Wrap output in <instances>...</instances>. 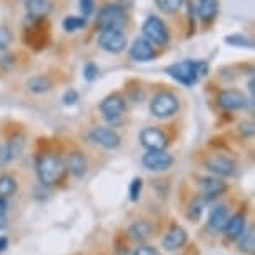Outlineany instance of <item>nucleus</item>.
<instances>
[{"instance_id":"nucleus-23","label":"nucleus","mask_w":255,"mask_h":255,"mask_svg":"<svg viewBox=\"0 0 255 255\" xmlns=\"http://www.w3.org/2000/svg\"><path fill=\"white\" fill-rule=\"evenodd\" d=\"M27 87L33 94H45L50 90L52 82L49 77H45V75H35L27 82Z\"/></svg>"},{"instance_id":"nucleus-31","label":"nucleus","mask_w":255,"mask_h":255,"mask_svg":"<svg viewBox=\"0 0 255 255\" xmlns=\"http://www.w3.org/2000/svg\"><path fill=\"white\" fill-rule=\"evenodd\" d=\"M12 44V32L5 25H0V52H5Z\"/></svg>"},{"instance_id":"nucleus-18","label":"nucleus","mask_w":255,"mask_h":255,"mask_svg":"<svg viewBox=\"0 0 255 255\" xmlns=\"http://www.w3.org/2000/svg\"><path fill=\"white\" fill-rule=\"evenodd\" d=\"M65 170H69L74 177H84L87 174L89 162L82 152H70L65 158Z\"/></svg>"},{"instance_id":"nucleus-40","label":"nucleus","mask_w":255,"mask_h":255,"mask_svg":"<svg viewBox=\"0 0 255 255\" xmlns=\"http://www.w3.org/2000/svg\"><path fill=\"white\" fill-rule=\"evenodd\" d=\"M7 247H8V239L0 235V252H5Z\"/></svg>"},{"instance_id":"nucleus-14","label":"nucleus","mask_w":255,"mask_h":255,"mask_svg":"<svg viewBox=\"0 0 255 255\" xmlns=\"http://www.w3.org/2000/svg\"><path fill=\"white\" fill-rule=\"evenodd\" d=\"M225 190H227V184L220 180L219 177H209V179L200 180V197L207 202L217 199Z\"/></svg>"},{"instance_id":"nucleus-15","label":"nucleus","mask_w":255,"mask_h":255,"mask_svg":"<svg viewBox=\"0 0 255 255\" xmlns=\"http://www.w3.org/2000/svg\"><path fill=\"white\" fill-rule=\"evenodd\" d=\"M187 242V232L185 229H182L180 225H172L168 229V232L165 234V237L162 239V247L167 252H174L179 250L180 247H184Z\"/></svg>"},{"instance_id":"nucleus-24","label":"nucleus","mask_w":255,"mask_h":255,"mask_svg":"<svg viewBox=\"0 0 255 255\" xmlns=\"http://www.w3.org/2000/svg\"><path fill=\"white\" fill-rule=\"evenodd\" d=\"M225 44L237 47V49H254V40L247 35H240V33H234V35H227L224 38Z\"/></svg>"},{"instance_id":"nucleus-8","label":"nucleus","mask_w":255,"mask_h":255,"mask_svg":"<svg viewBox=\"0 0 255 255\" xmlns=\"http://www.w3.org/2000/svg\"><path fill=\"white\" fill-rule=\"evenodd\" d=\"M142 165L150 172H165L174 165V157L165 150H148L142 157Z\"/></svg>"},{"instance_id":"nucleus-20","label":"nucleus","mask_w":255,"mask_h":255,"mask_svg":"<svg viewBox=\"0 0 255 255\" xmlns=\"http://www.w3.org/2000/svg\"><path fill=\"white\" fill-rule=\"evenodd\" d=\"M52 7V0H25V8L28 17H35V18H45L50 13Z\"/></svg>"},{"instance_id":"nucleus-28","label":"nucleus","mask_w":255,"mask_h":255,"mask_svg":"<svg viewBox=\"0 0 255 255\" xmlns=\"http://www.w3.org/2000/svg\"><path fill=\"white\" fill-rule=\"evenodd\" d=\"M207 204V200L205 199H202V197H195L194 200L190 202V205H189V212H187V217H189L192 222H197V220L200 219V215H202V210H204V207Z\"/></svg>"},{"instance_id":"nucleus-5","label":"nucleus","mask_w":255,"mask_h":255,"mask_svg":"<svg viewBox=\"0 0 255 255\" xmlns=\"http://www.w3.org/2000/svg\"><path fill=\"white\" fill-rule=\"evenodd\" d=\"M142 32L150 44L153 42V44H157V45H165L168 42V38H170L168 28L165 27L162 18L157 15H150L145 18V22H143V25H142Z\"/></svg>"},{"instance_id":"nucleus-35","label":"nucleus","mask_w":255,"mask_h":255,"mask_svg":"<svg viewBox=\"0 0 255 255\" xmlns=\"http://www.w3.org/2000/svg\"><path fill=\"white\" fill-rule=\"evenodd\" d=\"M13 160L12 155H10V150H8V145L7 143H3V145H0V167H5L8 165Z\"/></svg>"},{"instance_id":"nucleus-22","label":"nucleus","mask_w":255,"mask_h":255,"mask_svg":"<svg viewBox=\"0 0 255 255\" xmlns=\"http://www.w3.org/2000/svg\"><path fill=\"white\" fill-rule=\"evenodd\" d=\"M219 13V0H200L199 15L205 23H210Z\"/></svg>"},{"instance_id":"nucleus-16","label":"nucleus","mask_w":255,"mask_h":255,"mask_svg":"<svg viewBox=\"0 0 255 255\" xmlns=\"http://www.w3.org/2000/svg\"><path fill=\"white\" fill-rule=\"evenodd\" d=\"M130 57L137 62H147L155 57V49L145 37L135 38L130 47Z\"/></svg>"},{"instance_id":"nucleus-41","label":"nucleus","mask_w":255,"mask_h":255,"mask_svg":"<svg viewBox=\"0 0 255 255\" xmlns=\"http://www.w3.org/2000/svg\"><path fill=\"white\" fill-rule=\"evenodd\" d=\"M249 92H250V95H252V100H254V92H255V89H254V79L249 80Z\"/></svg>"},{"instance_id":"nucleus-30","label":"nucleus","mask_w":255,"mask_h":255,"mask_svg":"<svg viewBox=\"0 0 255 255\" xmlns=\"http://www.w3.org/2000/svg\"><path fill=\"white\" fill-rule=\"evenodd\" d=\"M157 5L162 12L175 13L180 10L182 5H184V0H157Z\"/></svg>"},{"instance_id":"nucleus-2","label":"nucleus","mask_w":255,"mask_h":255,"mask_svg":"<svg viewBox=\"0 0 255 255\" xmlns=\"http://www.w3.org/2000/svg\"><path fill=\"white\" fill-rule=\"evenodd\" d=\"M65 163L59 155L45 153L40 155L37 160V175L38 180L44 185H55L64 179L65 175Z\"/></svg>"},{"instance_id":"nucleus-39","label":"nucleus","mask_w":255,"mask_h":255,"mask_svg":"<svg viewBox=\"0 0 255 255\" xmlns=\"http://www.w3.org/2000/svg\"><path fill=\"white\" fill-rule=\"evenodd\" d=\"M240 132L244 135H252L254 133V124L252 122H242L240 124Z\"/></svg>"},{"instance_id":"nucleus-9","label":"nucleus","mask_w":255,"mask_h":255,"mask_svg":"<svg viewBox=\"0 0 255 255\" xmlns=\"http://www.w3.org/2000/svg\"><path fill=\"white\" fill-rule=\"evenodd\" d=\"M100 112H102L104 117L110 120V122L119 120L125 114L124 97L119 94H112V95H109V97H105L102 102H100Z\"/></svg>"},{"instance_id":"nucleus-4","label":"nucleus","mask_w":255,"mask_h":255,"mask_svg":"<svg viewBox=\"0 0 255 255\" xmlns=\"http://www.w3.org/2000/svg\"><path fill=\"white\" fill-rule=\"evenodd\" d=\"M99 45L109 54H120L127 47V37L122 28H102L99 35Z\"/></svg>"},{"instance_id":"nucleus-27","label":"nucleus","mask_w":255,"mask_h":255,"mask_svg":"<svg viewBox=\"0 0 255 255\" xmlns=\"http://www.w3.org/2000/svg\"><path fill=\"white\" fill-rule=\"evenodd\" d=\"M240 244L239 247L244 254H254L255 252V230L254 227H250L245 235H240Z\"/></svg>"},{"instance_id":"nucleus-17","label":"nucleus","mask_w":255,"mask_h":255,"mask_svg":"<svg viewBox=\"0 0 255 255\" xmlns=\"http://www.w3.org/2000/svg\"><path fill=\"white\" fill-rule=\"evenodd\" d=\"M229 220V210L225 205H215L214 209L210 210V215H209V222H207V229L209 232L212 234H219L222 232L225 224Z\"/></svg>"},{"instance_id":"nucleus-21","label":"nucleus","mask_w":255,"mask_h":255,"mask_svg":"<svg viewBox=\"0 0 255 255\" xmlns=\"http://www.w3.org/2000/svg\"><path fill=\"white\" fill-rule=\"evenodd\" d=\"M153 234V227L150 222H147V220H138V222H133L130 225V229H128V235H130V239L137 240V242H145L152 237Z\"/></svg>"},{"instance_id":"nucleus-6","label":"nucleus","mask_w":255,"mask_h":255,"mask_svg":"<svg viewBox=\"0 0 255 255\" xmlns=\"http://www.w3.org/2000/svg\"><path fill=\"white\" fill-rule=\"evenodd\" d=\"M44 18L27 17L25 22V42L35 50H40V47L47 44V37L49 32L45 30Z\"/></svg>"},{"instance_id":"nucleus-34","label":"nucleus","mask_w":255,"mask_h":255,"mask_svg":"<svg viewBox=\"0 0 255 255\" xmlns=\"http://www.w3.org/2000/svg\"><path fill=\"white\" fill-rule=\"evenodd\" d=\"M79 5H80L82 13H84V17L87 18L89 15H92V13H94L95 0H79Z\"/></svg>"},{"instance_id":"nucleus-25","label":"nucleus","mask_w":255,"mask_h":255,"mask_svg":"<svg viewBox=\"0 0 255 255\" xmlns=\"http://www.w3.org/2000/svg\"><path fill=\"white\" fill-rule=\"evenodd\" d=\"M17 190V182L12 175H0V199H7Z\"/></svg>"},{"instance_id":"nucleus-38","label":"nucleus","mask_w":255,"mask_h":255,"mask_svg":"<svg viewBox=\"0 0 255 255\" xmlns=\"http://www.w3.org/2000/svg\"><path fill=\"white\" fill-rule=\"evenodd\" d=\"M133 255H160L157 252V249L150 247V245H143V247H138Z\"/></svg>"},{"instance_id":"nucleus-29","label":"nucleus","mask_w":255,"mask_h":255,"mask_svg":"<svg viewBox=\"0 0 255 255\" xmlns=\"http://www.w3.org/2000/svg\"><path fill=\"white\" fill-rule=\"evenodd\" d=\"M7 145H8V150H10L12 158L15 160V158L22 153L23 147H25V138H23V135H20V133H17V135H13L10 140L7 142Z\"/></svg>"},{"instance_id":"nucleus-12","label":"nucleus","mask_w":255,"mask_h":255,"mask_svg":"<svg viewBox=\"0 0 255 255\" xmlns=\"http://www.w3.org/2000/svg\"><path fill=\"white\" fill-rule=\"evenodd\" d=\"M140 143L148 150H165L167 147V137L160 128L157 127H147L140 132Z\"/></svg>"},{"instance_id":"nucleus-33","label":"nucleus","mask_w":255,"mask_h":255,"mask_svg":"<svg viewBox=\"0 0 255 255\" xmlns=\"http://www.w3.org/2000/svg\"><path fill=\"white\" fill-rule=\"evenodd\" d=\"M99 77V67L94 64V62H89L87 65L84 67V79L87 82H94Z\"/></svg>"},{"instance_id":"nucleus-13","label":"nucleus","mask_w":255,"mask_h":255,"mask_svg":"<svg viewBox=\"0 0 255 255\" xmlns=\"http://www.w3.org/2000/svg\"><path fill=\"white\" fill-rule=\"evenodd\" d=\"M205 167H207V170L217 177H230L235 174V168H237L232 158L225 157V155L210 157L209 160L205 162Z\"/></svg>"},{"instance_id":"nucleus-3","label":"nucleus","mask_w":255,"mask_h":255,"mask_svg":"<svg viewBox=\"0 0 255 255\" xmlns=\"http://www.w3.org/2000/svg\"><path fill=\"white\" fill-rule=\"evenodd\" d=\"M179 110V99L172 92H158L150 102V112L157 119H168Z\"/></svg>"},{"instance_id":"nucleus-11","label":"nucleus","mask_w":255,"mask_h":255,"mask_svg":"<svg viewBox=\"0 0 255 255\" xmlns=\"http://www.w3.org/2000/svg\"><path fill=\"white\" fill-rule=\"evenodd\" d=\"M254 100H249L245 97L244 92L240 90H234V89H229V90H224V92L219 94V105L227 110H242V109H247L249 104H252Z\"/></svg>"},{"instance_id":"nucleus-19","label":"nucleus","mask_w":255,"mask_h":255,"mask_svg":"<svg viewBox=\"0 0 255 255\" xmlns=\"http://www.w3.org/2000/svg\"><path fill=\"white\" fill-rule=\"evenodd\" d=\"M224 232H225L227 240L240 239V235H244V232H245V215L235 214L232 217H229L227 224H225V227H224Z\"/></svg>"},{"instance_id":"nucleus-32","label":"nucleus","mask_w":255,"mask_h":255,"mask_svg":"<svg viewBox=\"0 0 255 255\" xmlns=\"http://www.w3.org/2000/svg\"><path fill=\"white\" fill-rule=\"evenodd\" d=\"M142 187H143V182L142 179L135 177L132 182H130V189H128V195H130V200L132 202H137L138 197H140V192H142Z\"/></svg>"},{"instance_id":"nucleus-10","label":"nucleus","mask_w":255,"mask_h":255,"mask_svg":"<svg viewBox=\"0 0 255 255\" xmlns=\"http://www.w3.org/2000/svg\"><path fill=\"white\" fill-rule=\"evenodd\" d=\"M89 138L95 145L107 148V150H112V148H117L120 145V135L115 130H112V128L107 127H97L94 130H90Z\"/></svg>"},{"instance_id":"nucleus-37","label":"nucleus","mask_w":255,"mask_h":255,"mask_svg":"<svg viewBox=\"0 0 255 255\" xmlns=\"http://www.w3.org/2000/svg\"><path fill=\"white\" fill-rule=\"evenodd\" d=\"M7 225V202L5 199H0V229Z\"/></svg>"},{"instance_id":"nucleus-7","label":"nucleus","mask_w":255,"mask_h":255,"mask_svg":"<svg viewBox=\"0 0 255 255\" xmlns=\"http://www.w3.org/2000/svg\"><path fill=\"white\" fill-rule=\"evenodd\" d=\"M100 28H122L127 23V13L120 5H105L97 15Z\"/></svg>"},{"instance_id":"nucleus-36","label":"nucleus","mask_w":255,"mask_h":255,"mask_svg":"<svg viewBox=\"0 0 255 255\" xmlns=\"http://www.w3.org/2000/svg\"><path fill=\"white\" fill-rule=\"evenodd\" d=\"M62 102L65 105H75L79 102V94H77L75 90H67L64 94V97H62Z\"/></svg>"},{"instance_id":"nucleus-26","label":"nucleus","mask_w":255,"mask_h":255,"mask_svg":"<svg viewBox=\"0 0 255 255\" xmlns=\"http://www.w3.org/2000/svg\"><path fill=\"white\" fill-rule=\"evenodd\" d=\"M87 25V18L85 17H75V15H69L64 18V22H62V27H64L65 32H77L80 30V28H84Z\"/></svg>"},{"instance_id":"nucleus-1","label":"nucleus","mask_w":255,"mask_h":255,"mask_svg":"<svg viewBox=\"0 0 255 255\" xmlns=\"http://www.w3.org/2000/svg\"><path fill=\"white\" fill-rule=\"evenodd\" d=\"M167 74L175 82L192 87L199 82L200 77L209 74V64L204 60H184L167 67Z\"/></svg>"}]
</instances>
